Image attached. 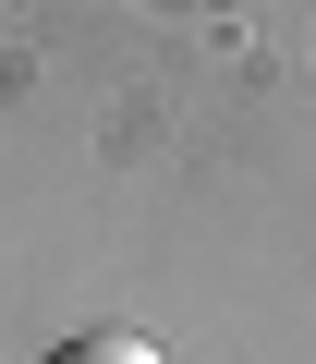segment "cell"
Here are the masks:
<instances>
[{
  "instance_id": "1",
  "label": "cell",
  "mask_w": 316,
  "mask_h": 364,
  "mask_svg": "<svg viewBox=\"0 0 316 364\" xmlns=\"http://www.w3.org/2000/svg\"><path fill=\"white\" fill-rule=\"evenodd\" d=\"M49 364H158V352H146V340H122V328H98V340H61Z\"/></svg>"
}]
</instances>
